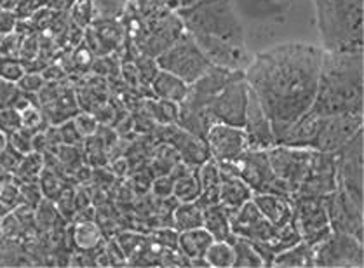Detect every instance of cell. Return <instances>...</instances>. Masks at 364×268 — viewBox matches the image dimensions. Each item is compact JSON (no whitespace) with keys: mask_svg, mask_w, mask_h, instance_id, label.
<instances>
[{"mask_svg":"<svg viewBox=\"0 0 364 268\" xmlns=\"http://www.w3.org/2000/svg\"><path fill=\"white\" fill-rule=\"evenodd\" d=\"M324 49L286 42L253 54L244 79L260 101L277 139L311 110L319 85Z\"/></svg>","mask_w":364,"mask_h":268,"instance_id":"obj_1","label":"cell"},{"mask_svg":"<svg viewBox=\"0 0 364 268\" xmlns=\"http://www.w3.org/2000/svg\"><path fill=\"white\" fill-rule=\"evenodd\" d=\"M311 112L319 117L364 114L363 49L343 53L324 50L319 85Z\"/></svg>","mask_w":364,"mask_h":268,"instance_id":"obj_2","label":"cell"},{"mask_svg":"<svg viewBox=\"0 0 364 268\" xmlns=\"http://www.w3.org/2000/svg\"><path fill=\"white\" fill-rule=\"evenodd\" d=\"M314 7L324 50L343 53L364 48V0H326Z\"/></svg>","mask_w":364,"mask_h":268,"instance_id":"obj_3","label":"cell"},{"mask_svg":"<svg viewBox=\"0 0 364 268\" xmlns=\"http://www.w3.org/2000/svg\"><path fill=\"white\" fill-rule=\"evenodd\" d=\"M176 14L187 33L208 35L246 45L244 26L234 0H196L192 6L178 9Z\"/></svg>","mask_w":364,"mask_h":268,"instance_id":"obj_4","label":"cell"},{"mask_svg":"<svg viewBox=\"0 0 364 268\" xmlns=\"http://www.w3.org/2000/svg\"><path fill=\"white\" fill-rule=\"evenodd\" d=\"M159 68L192 85L213 67L191 33L183 32L156 58Z\"/></svg>","mask_w":364,"mask_h":268,"instance_id":"obj_5","label":"cell"},{"mask_svg":"<svg viewBox=\"0 0 364 268\" xmlns=\"http://www.w3.org/2000/svg\"><path fill=\"white\" fill-rule=\"evenodd\" d=\"M336 186L364 205V131L335 151Z\"/></svg>","mask_w":364,"mask_h":268,"instance_id":"obj_6","label":"cell"},{"mask_svg":"<svg viewBox=\"0 0 364 268\" xmlns=\"http://www.w3.org/2000/svg\"><path fill=\"white\" fill-rule=\"evenodd\" d=\"M314 267H364L363 240L346 232H331L314 247Z\"/></svg>","mask_w":364,"mask_h":268,"instance_id":"obj_7","label":"cell"},{"mask_svg":"<svg viewBox=\"0 0 364 268\" xmlns=\"http://www.w3.org/2000/svg\"><path fill=\"white\" fill-rule=\"evenodd\" d=\"M293 223H295L301 240L316 247L324 237L331 234L330 220L323 197L314 195H291Z\"/></svg>","mask_w":364,"mask_h":268,"instance_id":"obj_8","label":"cell"},{"mask_svg":"<svg viewBox=\"0 0 364 268\" xmlns=\"http://www.w3.org/2000/svg\"><path fill=\"white\" fill-rule=\"evenodd\" d=\"M267 155H269L270 168H272L274 174L284 185L289 195L296 193L298 186L301 185L309 166H311L312 150L274 145L272 149L267 150Z\"/></svg>","mask_w":364,"mask_h":268,"instance_id":"obj_9","label":"cell"},{"mask_svg":"<svg viewBox=\"0 0 364 268\" xmlns=\"http://www.w3.org/2000/svg\"><path fill=\"white\" fill-rule=\"evenodd\" d=\"M235 164L237 174L253 190V193H279L291 197L270 168L267 150H246Z\"/></svg>","mask_w":364,"mask_h":268,"instance_id":"obj_10","label":"cell"},{"mask_svg":"<svg viewBox=\"0 0 364 268\" xmlns=\"http://www.w3.org/2000/svg\"><path fill=\"white\" fill-rule=\"evenodd\" d=\"M328 220L333 232H346L364 240V205L336 186L331 193L323 197Z\"/></svg>","mask_w":364,"mask_h":268,"instance_id":"obj_11","label":"cell"},{"mask_svg":"<svg viewBox=\"0 0 364 268\" xmlns=\"http://www.w3.org/2000/svg\"><path fill=\"white\" fill-rule=\"evenodd\" d=\"M363 126L364 114H342L323 117L311 150L335 154L346 143L350 141L359 131H363Z\"/></svg>","mask_w":364,"mask_h":268,"instance_id":"obj_12","label":"cell"},{"mask_svg":"<svg viewBox=\"0 0 364 268\" xmlns=\"http://www.w3.org/2000/svg\"><path fill=\"white\" fill-rule=\"evenodd\" d=\"M247 96H250V85H247L246 79L234 80V82L225 85L208 104L215 122L244 127Z\"/></svg>","mask_w":364,"mask_h":268,"instance_id":"obj_13","label":"cell"},{"mask_svg":"<svg viewBox=\"0 0 364 268\" xmlns=\"http://www.w3.org/2000/svg\"><path fill=\"white\" fill-rule=\"evenodd\" d=\"M192 37L213 67L234 70V72H246V68L250 67L253 54H250L246 45L208 37V35H192Z\"/></svg>","mask_w":364,"mask_h":268,"instance_id":"obj_14","label":"cell"},{"mask_svg":"<svg viewBox=\"0 0 364 268\" xmlns=\"http://www.w3.org/2000/svg\"><path fill=\"white\" fill-rule=\"evenodd\" d=\"M209 157L215 162H235L247 150V138L242 127L216 122L209 127L206 138Z\"/></svg>","mask_w":364,"mask_h":268,"instance_id":"obj_15","label":"cell"},{"mask_svg":"<svg viewBox=\"0 0 364 268\" xmlns=\"http://www.w3.org/2000/svg\"><path fill=\"white\" fill-rule=\"evenodd\" d=\"M232 234L253 244L269 242L276 237L279 228L269 223L253 200H247L235 211H230Z\"/></svg>","mask_w":364,"mask_h":268,"instance_id":"obj_16","label":"cell"},{"mask_svg":"<svg viewBox=\"0 0 364 268\" xmlns=\"http://www.w3.org/2000/svg\"><path fill=\"white\" fill-rule=\"evenodd\" d=\"M336 188V166L335 154L312 150L311 166L304 181L293 195L324 197Z\"/></svg>","mask_w":364,"mask_h":268,"instance_id":"obj_17","label":"cell"},{"mask_svg":"<svg viewBox=\"0 0 364 268\" xmlns=\"http://www.w3.org/2000/svg\"><path fill=\"white\" fill-rule=\"evenodd\" d=\"M244 133L247 138V150H269L276 145L272 124L263 112L260 101L250 89L246 108V120H244Z\"/></svg>","mask_w":364,"mask_h":268,"instance_id":"obj_18","label":"cell"},{"mask_svg":"<svg viewBox=\"0 0 364 268\" xmlns=\"http://www.w3.org/2000/svg\"><path fill=\"white\" fill-rule=\"evenodd\" d=\"M213 240V235L204 227L178 232V247L191 267H209L204 256Z\"/></svg>","mask_w":364,"mask_h":268,"instance_id":"obj_19","label":"cell"},{"mask_svg":"<svg viewBox=\"0 0 364 268\" xmlns=\"http://www.w3.org/2000/svg\"><path fill=\"white\" fill-rule=\"evenodd\" d=\"M251 200L276 228H282L293 220L291 197L279 195V193H253Z\"/></svg>","mask_w":364,"mask_h":268,"instance_id":"obj_20","label":"cell"},{"mask_svg":"<svg viewBox=\"0 0 364 268\" xmlns=\"http://www.w3.org/2000/svg\"><path fill=\"white\" fill-rule=\"evenodd\" d=\"M239 79H244V72H234V70L211 67L199 80H196V82L191 85V92L199 96V98L211 101L223 87H225V85Z\"/></svg>","mask_w":364,"mask_h":268,"instance_id":"obj_21","label":"cell"},{"mask_svg":"<svg viewBox=\"0 0 364 268\" xmlns=\"http://www.w3.org/2000/svg\"><path fill=\"white\" fill-rule=\"evenodd\" d=\"M220 168V166H218ZM222 173V185H220V204L228 211H235L246 204L253 197V190L237 174L220 168Z\"/></svg>","mask_w":364,"mask_h":268,"instance_id":"obj_22","label":"cell"},{"mask_svg":"<svg viewBox=\"0 0 364 268\" xmlns=\"http://www.w3.org/2000/svg\"><path fill=\"white\" fill-rule=\"evenodd\" d=\"M169 139H171L173 145L176 146V150L180 151L185 164L203 166L208 159H211L209 157L206 141L197 138V136L187 133V131H183L181 127L174 129V133L169 136Z\"/></svg>","mask_w":364,"mask_h":268,"instance_id":"obj_23","label":"cell"},{"mask_svg":"<svg viewBox=\"0 0 364 268\" xmlns=\"http://www.w3.org/2000/svg\"><path fill=\"white\" fill-rule=\"evenodd\" d=\"M200 180V197L199 202L208 208V205L220 204V185H222V173H220L218 164L213 159H208L203 166L197 168Z\"/></svg>","mask_w":364,"mask_h":268,"instance_id":"obj_24","label":"cell"},{"mask_svg":"<svg viewBox=\"0 0 364 268\" xmlns=\"http://www.w3.org/2000/svg\"><path fill=\"white\" fill-rule=\"evenodd\" d=\"M154 95L159 100H168L174 101V103H181L188 95V89L191 85L180 79V77L173 75V73L164 72V70H159L157 75L154 77V80L150 82Z\"/></svg>","mask_w":364,"mask_h":268,"instance_id":"obj_25","label":"cell"},{"mask_svg":"<svg viewBox=\"0 0 364 268\" xmlns=\"http://www.w3.org/2000/svg\"><path fill=\"white\" fill-rule=\"evenodd\" d=\"M204 228L213 235L215 240H225L232 242L235 235L230 228V211L222 204L208 205L204 208Z\"/></svg>","mask_w":364,"mask_h":268,"instance_id":"obj_26","label":"cell"},{"mask_svg":"<svg viewBox=\"0 0 364 268\" xmlns=\"http://www.w3.org/2000/svg\"><path fill=\"white\" fill-rule=\"evenodd\" d=\"M270 267H314V247L305 240H298L291 247L274 256Z\"/></svg>","mask_w":364,"mask_h":268,"instance_id":"obj_27","label":"cell"},{"mask_svg":"<svg viewBox=\"0 0 364 268\" xmlns=\"http://www.w3.org/2000/svg\"><path fill=\"white\" fill-rule=\"evenodd\" d=\"M174 228L178 232L192 230L204 225V205L199 200L180 202L173 215Z\"/></svg>","mask_w":364,"mask_h":268,"instance_id":"obj_28","label":"cell"},{"mask_svg":"<svg viewBox=\"0 0 364 268\" xmlns=\"http://www.w3.org/2000/svg\"><path fill=\"white\" fill-rule=\"evenodd\" d=\"M235 9H241L246 16L257 19L277 18L288 11V7L276 0H234Z\"/></svg>","mask_w":364,"mask_h":268,"instance_id":"obj_29","label":"cell"},{"mask_svg":"<svg viewBox=\"0 0 364 268\" xmlns=\"http://www.w3.org/2000/svg\"><path fill=\"white\" fill-rule=\"evenodd\" d=\"M173 178H174V186H173L174 199H176L178 202L199 200L200 180H199V173H197V171H188L183 168L180 176H173Z\"/></svg>","mask_w":364,"mask_h":268,"instance_id":"obj_30","label":"cell"},{"mask_svg":"<svg viewBox=\"0 0 364 268\" xmlns=\"http://www.w3.org/2000/svg\"><path fill=\"white\" fill-rule=\"evenodd\" d=\"M72 239L80 251H92L102 242V230L95 221H79L73 227Z\"/></svg>","mask_w":364,"mask_h":268,"instance_id":"obj_31","label":"cell"},{"mask_svg":"<svg viewBox=\"0 0 364 268\" xmlns=\"http://www.w3.org/2000/svg\"><path fill=\"white\" fill-rule=\"evenodd\" d=\"M232 246H234V267H251V268H260L265 267V262L260 256V252L257 251V247L253 246V242L250 240L241 239V237H235L232 240Z\"/></svg>","mask_w":364,"mask_h":268,"instance_id":"obj_32","label":"cell"},{"mask_svg":"<svg viewBox=\"0 0 364 268\" xmlns=\"http://www.w3.org/2000/svg\"><path fill=\"white\" fill-rule=\"evenodd\" d=\"M95 21H119L129 9V0H91Z\"/></svg>","mask_w":364,"mask_h":268,"instance_id":"obj_33","label":"cell"},{"mask_svg":"<svg viewBox=\"0 0 364 268\" xmlns=\"http://www.w3.org/2000/svg\"><path fill=\"white\" fill-rule=\"evenodd\" d=\"M206 262L213 268H230L234 267V246L225 240H213V244L206 251Z\"/></svg>","mask_w":364,"mask_h":268,"instance_id":"obj_34","label":"cell"},{"mask_svg":"<svg viewBox=\"0 0 364 268\" xmlns=\"http://www.w3.org/2000/svg\"><path fill=\"white\" fill-rule=\"evenodd\" d=\"M42 169H44V162H42V155L37 151L25 155L23 161L19 162L18 169L14 171V178L19 181H33L41 176Z\"/></svg>","mask_w":364,"mask_h":268,"instance_id":"obj_35","label":"cell"},{"mask_svg":"<svg viewBox=\"0 0 364 268\" xmlns=\"http://www.w3.org/2000/svg\"><path fill=\"white\" fill-rule=\"evenodd\" d=\"M70 23H73L79 28L86 30L87 26L92 25L95 21V13H92V2L91 0H75L73 6L70 7Z\"/></svg>","mask_w":364,"mask_h":268,"instance_id":"obj_36","label":"cell"},{"mask_svg":"<svg viewBox=\"0 0 364 268\" xmlns=\"http://www.w3.org/2000/svg\"><path fill=\"white\" fill-rule=\"evenodd\" d=\"M38 181H41V190L42 195L48 197V199L56 200L58 197L61 195V192L65 190L63 183H61L60 178L56 176V173L49 169H42L41 176H38Z\"/></svg>","mask_w":364,"mask_h":268,"instance_id":"obj_37","label":"cell"},{"mask_svg":"<svg viewBox=\"0 0 364 268\" xmlns=\"http://www.w3.org/2000/svg\"><path fill=\"white\" fill-rule=\"evenodd\" d=\"M9 145L18 150L21 155H28L33 151V133L32 131L19 127L14 133L9 134Z\"/></svg>","mask_w":364,"mask_h":268,"instance_id":"obj_38","label":"cell"},{"mask_svg":"<svg viewBox=\"0 0 364 268\" xmlns=\"http://www.w3.org/2000/svg\"><path fill=\"white\" fill-rule=\"evenodd\" d=\"M19 117H21V127L32 131V133H38L42 126V120H44V115H42V110L38 108V104H30L28 108L19 112Z\"/></svg>","mask_w":364,"mask_h":268,"instance_id":"obj_39","label":"cell"},{"mask_svg":"<svg viewBox=\"0 0 364 268\" xmlns=\"http://www.w3.org/2000/svg\"><path fill=\"white\" fill-rule=\"evenodd\" d=\"M72 120L73 124H75L77 129H79V133L82 134V138H91V136L98 134V119L92 114L79 112Z\"/></svg>","mask_w":364,"mask_h":268,"instance_id":"obj_40","label":"cell"},{"mask_svg":"<svg viewBox=\"0 0 364 268\" xmlns=\"http://www.w3.org/2000/svg\"><path fill=\"white\" fill-rule=\"evenodd\" d=\"M16 84L23 92H26V95H38L41 89L46 85V80L44 77H42V72H25V75H23Z\"/></svg>","mask_w":364,"mask_h":268,"instance_id":"obj_41","label":"cell"},{"mask_svg":"<svg viewBox=\"0 0 364 268\" xmlns=\"http://www.w3.org/2000/svg\"><path fill=\"white\" fill-rule=\"evenodd\" d=\"M21 127V117L19 112L14 110L13 107L0 108V129L6 131L7 134L14 133V131Z\"/></svg>","mask_w":364,"mask_h":268,"instance_id":"obj_42","label":"cell"},{"mask_svg":"<svg viewBox=\"0 0 364 268\" xmlns=\"http://www.w3.org/2000/svg\"><path fill=\"white\" fill-rule=\"evenodd\" d=\"M19 92H21V89L18 87V84L0 79V108L13 107Z\"/></svg>","mask_w":364,"mask_h":268,"instance_id":"obj_43","label":"cell"},{"mask_svg":"<svg viewBox=\"0 0 364 268\" xmlns=\"http://www.w3.org/2000/svg\"><path fill=\"white\" fill-rule=\"evenodd\" d=\"M58 133H60L61 141H63L65 145L77 146L84 139L82 134H80L79 129L75 127V124H73V120H65L63 126L58 129Z\"/></svg>","mask_w":364,"mask_h":268,"instance_id":"obj_44","label":"cell"},{"mask_svg":"<svg viewBox=\"0 0 364 268\" xmlns=\"http://www.w3.org/2000/svg\"><path fill=\"white\" fill-rule=\"evenodd\" d=\"M23 157H25V155H21L18 150H14L13 146L7 145V149L0 154V168H4L6 171H9V173L14 174V171L18 169L19 162L23 161Z\"/></svg>","mask_w":364,"mask_h":268,"instance_id":"obj_45","label":"cell"},{"mask_svg":"<svg viewBox=\"0 0 364 268\" xmlns=\"http://www.w3.org/2000/svg\"><path fill=\"white\" fill-rule=\"evenodd\" d=\"M18 25V16L11 11L0 9V38L11 37Z\"/></svg>","mask_w":364,"mask_h":268,"instance_id":"obj_46","label":"cell"},{"mask_svg":"<svg viewBox=\"0 0 364 268\" xmlns=\"http://www.w3.org/2000/svg\"><path fill=\"white\" fill-rule=\"evenodd\" d=\"M41 9H44V4H42V0H19L14 14H16L18 19L19 18H30V16H33V14H37Z\"/></svg>","mask_w":364,"mask_h":268,"instance_id":"obj_47","label":"cell"},{"mask_svg":"<svg viewBox=\"0 0 364 268\" xmlns=\"http://www.w3.org/2000/svg\"><path fill=\"white\" fill-rule=\"evenodd\" d=\"M173 186L174 178L169 174V176H164L161 178V180L154 181V192H156L159 197H169L173 195Z\"/></svg>","mask_w":364,"mask_h":268,"instance_id":"obj_48","label":"cell"},{"mask_svg":"<svg viewBox=\"0 0 364 268\" xmlns=\"http://www.w3.org/2000/svg\"><path fill=\"white\" fill-rule=\"evenodd\" d=\"M75 0H42L46 9L54 11V13H68L70 7L73 6Z\"/></svg>","mask_w":364,"mask_h":268,"instance_id":"obj_49","label":"cell"},{"mask_svg":"<svg viewBox=\"0 0 364 268\" xmlns=\"http://www.w3.org/2000/svg\"><path fill=\"white\" fill-rule=\"evenodd\" d=\"M141 4H150V6L162 7V9L174 11V13L180 9V4H178V0H143ZM141 4H138V6H141Z\"/></svg>","mask_w":364,"mask_h":268,"instance_id":"obj_50","label":"cell"},{"mask_svg":"<svg viewBox=\"0 0 364 268\" xmlns=\"http://www.w3.org/2000/svg\"><path fill=\"white\" fill-rule=\"evenodd\" d=\"M19 0H0V9L4 11H11V13H14L18 7Z\"/></svg>","mask_w":364,"mask_h":268,"instance_id":"obj_51","label":"cell"},{"mask_svg":"<svg viewBox=\"0 0 364 268\" xmlns=\"http://www.w3.org/2000/svg\"><path fill=\"white\" fill-rule=\"evenodd\" d=\"M7 145H9V134L0 129V154L7 149Z\"/></svg>","mask_w":364,"mask_h":268,"instance_id":"obj_52","label":"cell"},{"mask_svg":"<svg viewBox=\"0 0 364 268\" xmlns=\"http://www.w3.org/2000/svg\"><path fill=\"white\" fill-rule=\"evenodd\" d=\"M193 2H196V0H178V4H180V9H181V7L192 6Z\"/></svg>","mask_w":364,"mask_h":268,"instance_id":"obj_53","label":"cell"},{"mask_svg":"<svg viewBox=\"0 0 364 268\" xmlns=\"http://www.w3.org/2000/svg\"><path fill=\"white\" fill-rule=\"evenodd\" d=\"M276 2L282 4V6H286V7H289L293 2H298V0H276Z\"/></svg>","mask_w":364,"mask_h":268,"instance_id":"obj_54","label":"cell"},{"mask_svg":"<svg viewBox=\"0 0 364 268\" xmlns=\"http://www.w3.org/2000/svg\"><path fill=\"white\" fill-rule=\"evenodd\" d=\"M316 2H326V0H314V4Z\"/></svg>","mask_w":364,"mask_h":268,"instance_id":"obj_55","label":"cell"}]
</instances>
